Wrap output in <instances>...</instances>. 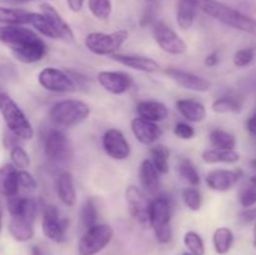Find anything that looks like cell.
Returning <instances> with one entry per match:
<instances>
[{
    "label": "cell",
    "mask_w": 256,
    "mask_h": 255,
    "mask_svg": "<svg viewBox=\"0 0 256 255\" xmlns=\"http://www.w3.org/2000/svg\"><path fill=\"white\" fill-rule=\"evenodd\" d=\"M199 9L212 19L256 36V19L218 0H198Z\"/></svg>",
    "instance_id": "cell-1"
},
{
    "label": "cell",
    "mask_w": 256,
    "mask_h": 255,
    "mask_svg": "<svg viewBox=\"0 0 256 255\" xmlns=\"http://www.w3.org/2000/svg\"><path fill=\"white\" fill-rule=\"evenodd\" d=\"M0 112L12 135L20 140H30L34 138V128L32 122L6 92H0Z\"/></svg>",
    "instance_id": "cell-2"
},
{
    "label": "cell",
    "mask_w": 256,
    "mask_h": 255,
    "mask_svg": "<svg viewBox=\"0 0 256 255\" xmlns=\"http://www.w3.org/2000/svg\"><path fill=\"white\" fill-rule=\"evenodd\" d=\"M90 115L86 102L78 99H66L56 102L49 112L50 122L59 128H72L85 122Z\"/></svg>",
    "instance_id": "cell-3"
},
{
    "label": "cell",
    "mask_w": 256,
    "mask_h": 255,
    "mask_svg": "<svg viewBox=\"0 0 256 255\" xmlns=\"http://www.w3.org/2000/svg\"><path fill=\"white\" fill-rule=\"evenodd\" d=\"M114 238V230L110 225L98 222L88 228L78 244L79 255H96L104 250Z\"/></svg>",
    "instance_id": "cell-4"
},
{
    "label": "cell",
    "mask_w": 256,
    "mask_h": 255,
    "mask_svg": "<svg viewBox=\"0 0 256 255\" xmlns=\"http://www.w3.org/2000/svg\"><path fill=\"white\" fill-rule=\"evenodd\" d=\"M129 32L126 30H116L112 32H90L85 36V46L95 55H112L126 42Z\"/></svg>",
    "instance_id": "cell-5"
},
{
    "label": "cell",
    "mask_w": 256,
    "mask_h": 255,
    "mask_svg": "<svg viewBox=\"0 0 256 255\" xmlns=\"http://www.w3.org/2000/svg\"><path fill=\"white\" fill-rule=\"evenodd\" d=\"M68 219L60 215V212L54 205H46L42 212V230L45 238L55 242H62L66 239Z\"/></svg>",
    "instance_id": "cell-6"
},
{
    "label": "cell",
    "mask_w": 256,
    "mask_h": 255,
    "mask_svg": "<svg viewBox=\"0 0 256 255\" xmlns=\"http://www.w3.org/2000/svg\"><path fill=\"white\" fill-rule=\"evenodd\" d=\"M38 82L45 90L52 92H72L78 89L74 79L56 68H44L38 75Z\"/></svg>",
    "instance_id": "cell-7"
},
{
    "label": "cell",
    "mask_w": 256,
    "mask_h": 255,
    "mask_svg": "<svg viewBox=\"0 0 256 255\" xmlns=\"http://www.w3.org/2000/svg\"><path fill=\"white\" fill-rule=\"evenodd\" d=\"M152 35L160 49L172 55H182L186 52V42L164 22H158L152 28Z\"/></svg>",
    "instance_id": "cell-8"
},
{
    "label": "cell",
    "mask_w": 256,
    "mask_h": 255,
    "mask_svg": "<svg viewBox=\"0 0 256 255\" xmlns=\"http://www.w3.org/2000/svg\"><path fill=\"white\" fill-rule=\"evenodd\" d=\"M45 156L54 162H64L72 156V145L62 132L50 130L44 140Z\"/></svg>",
    "instance_id": "cell-9"
},
{
    "label": "cell",
    "mask_w": 256,
    "mask_h": 255,
    "mask_svg": "<svg viewBox=\"0 0 256 255\" xmlns=\"http://www.w3.org/2000/svg\"><path fill=\"white\" fill-rule=\"evenodd\" d=\"M102 148L108 156L114 160H126L130 156V145L122 130L108 129L102 135Z\"/></svg>",
    "instance_id": "cell-10"
},
{
    "label": "cell",
    "mask_w": 256,
    "mask_h": 255,
    "mask_svg": "<svg viewBox=\"0 0 256 255\" xmlns=\"http://www.w3.org/2000/svg\"><path fill=\"white\" fill-rule=\"evenodd\" d=\"M40 39L36 32L28 29L24 25H4L0 26V42H4L10 49L24 46L29 42Z\"/></svg>",
    "instance_id": "cell-11"
},
{
    "label": "cell",
    "mask_w": 256,
    "mask_h": 255,
    "mask_svg": "<svg viewBox=\"0 0 256 255\" xmlns=\"http://www.w3.org/2000/svg\"><path fill=\"white\" fill-rule=\"evenodd\" d=\"M125 199L129 206L130 214L140 224H149V204L150 202L144 192L135 185H129L125 190Z\"/></svg>",
    "instance_id": "cell-12"
},
{
    "label": "cell",
    "mask_w": 256,
    "mask_h": 255,
    "mask_svg": "<svg viewBox=\"0 0 256 255\" xmlns=\"http://www.w3.org/2000/svg\"><path fill=\"white\" fill-rule=\"evenodd\" d=\"M98 82L110 94L122 95L132 88V79L124 72H109L102 70L98 72Z\"/></svg>",
    "instance_id": "cell-13"
},
{
    "label": "cell",
    "mask_w": 256,
    "mask_h": 255,
    "mask_svg": "<svg viewBox=\"0 0 256 255\" xmlns=\"http://www.w3.org/2000/svg\"><path fill=\"white\" fill-rule=\"evenodd\" d=\"M165 74L170 79L174 80L179 86L188 90H192V92H206L210 89V86H212L210 82H208L206 79H204V78L199 76L196 74H192L190 72H186V70L169 68V69L165 70Z\"/></svg>",
    "instance_id": "cell-14"
},
{
    "label": "cell",
    "mask_w": 256,
    "mask_h": 255,
    "mask_svg": "<svg viewBox=\"0 0 256 255\" xmlns=\"http://www.w3.org/2000/svg\"><path fill=\"white\" fill-rule=\"evenodd\" d=\"M172 216V202L165 195H158L149 204V225L154 228L170 224Z\"/></svg>",
    "instance_id": "cell-15"
},
{
    "label": "cell",
    "mask_w": 256,
    "mask_h": 255,
    "mask_svg": "<svg viewBox=\"0 0 256 255\" xmlns=\"http://www.w3.org/2000/svg\"><path fill=\"white\" fill-rule=\"evenodd\" d=\"M242 176L240 170H212L205 178L208 188L214 192H228L232 189Z\"/></svg>",
    "instance_id": "cell-16"
},
{
    "label": "cell",
    "mask_w": 256,
    "mask_h": 255,
    "mask_svg": "<svg viewBox=\"0 0 256 255\" xmlns=\"http://www.w3.org/2000/svg\"><path fill=\"white\" fill-rule=\"evenodd\" d=\"M132 132L135 139L142 145H152L162 135V130L156 122H148L142 118H135L132 122Z\"/></svg>",
    "instance_id": "cell-17"
},
{
    "label": "cell",
    "mask_w": 256,
    "mask_h": 255,
    "mask_svg": "<svg viewBox=\"0 0 256 255\" xmlns=\"http://www.w3.org/2000/svg\"><path fill=\"white\" fill-rule=\"evenodd\" d=\"M10 50H12L15 59L19 60L22 64H34V62H40L45 56L48 48L44 40L40 38V39L29 42V44L24 45V46L15 48V49Z\"/></svg>",
    "instance_id": "cell-18"
},
{
    "label": "cell",
    "mask_w": 256,
    "mask_h": 255,
    "mask_svg": "<svg viewBox=\"0 0 256 255\" xmlns=\"http://www.w3.org/2000/svg\"><path fill=\"white\" fill-rule=\"evenodd\" d=\"M39 8L40 12H42V15H45V18L49 20L50 24H52V26H54V29L58 32L60 39L65 40V42H72V40H74V32H72L70 25L65 22L64 18L59 14V12H58L50 2H42Z\"/></svg>",
    "instance_id": "cell-19"
},
{
    "label": "cell",
    "mask_w": 256,
    "mask_h": 255,
    "mask_svg": "<svg viewBox=\"0 0 256 255\" xmlns=\"http://www.w3.org/2000/svg\"><path fill=\"white\" fill-rule=\"evenodd\" d=\"M112 59L118 62L124 66L130 69L138 70L142 72H156L160 69V65L154 59L142 55H124V54H112Z\"/></svg>",
    "instance_id": "cell-20"
},
{
    "label": "cell",
    "mask_w": 256,
    "mask_h": 255,
    "mask_svg": "<svg viewBox=\"0 0 256 255\" xmlns=\"http://www.w3.org/2000/svg\"><path fill=\"white\" fill-rule=\"evenodd\" d=\"M138 116L152 122H164L169 116V110L166 105L156 100H144L136 105Z\"/></svg>",
    "instance_id": "cell-21"
},
{
    "label": "cell",
    "mask_w": 256,
    "mask_h": 255,
    "mask_svg": "<svg viewBox=\"0 0 256 255\" xmlns=\"http://www.w3.org/2000/svg\"><path fill=\"white\" fill-rule=\"evenodd\" d=\"M56 192L60 202L65 206H74L76 202V190H75L74 178L72 174L68 170L60 172L56 179Z\"/></svg>",
    "instance_id": "cell-22"
},
{
    "label": "cell",
    "mask_w": 256,
    "mask_h": 255,
    "mask_svg": "<svg viewBox=\"0 0 256 255\" xmlns=\"http://www.w3.org/2000/svg\"><path fill=\"white\" fill-rule=\"evenodd\" d=\"M18 169L12 164H4L0 166V195L12 198L18 194Z\"/></svg>",
    "instance_id": "cell-23"
},
{
    "label": "cell",
    "mask_w": 256,
    "mask_h": 255,
    "mask_svg": "<svg viewBox=\"0 0 256 255\" xmlns=\"http://www.w3.org/2000/svg\"><path fill=\"white\" fill-rule=\"evenodd\" d=\"M180 114L190 122H200L206 118V108L202 102L194 99H180L176 102Z\"/></svg>",
    "instance_id": "cell-24"
},
{
    "label": "cell",
    "mask_w": 256,
    "mask_h": 255,
    "mask_svg": "<svg viewBox=\"0 0 256 255\" xmlns=\"http://www.w3.org/2000/svg\"><path fill=\"white\" fill-rule=\"evenodd\" d=\"M199 10L198 0H178L176 6V22L182 30L190 29L192 26Z\"/></svg>",
    "instance_id": "cell-25"
},
{
    "label": "cell",
    "mask_w": 256,
    "mask_h": 255,
    "mask_svg": "<svg viewBox=\"0 0 256 255\" xmlns=\"http://www.w3.org/2000/svg\"><path fill=\"white\" fill-rule=\"evenodd\" d=\"M9 232L16 242H26L34 238V222L22 216H12L9 222Z\"/></svg>",
    "instance_id": "cell-26"
},
{
    "label": "cell",
    "mask_w": 256,
    "mask_h": 255,
    "mask_svg": "<svg viewBox=\"0 0 256 255\" xmlns=\"http://www.w3.org/2000/svg\"><path fill=\"white\" fill-rule=\"evenodd\" d=\"M35 12L24 9L0 6V22L6 25H30Z\"/></svg>",
    "instance_id": "cell-27"
},
{
    "label": "cell",
    "mask_w": 256,
    "mask_h": 255,
    "mask_svg": "<svg viewBox=\"0 0 256 255\" xmlns=\"http://www.w3.org/2000/svg\"><path fill=\"white\" fill-rule=\"evenodd\" d=\"M139 176L142 188L148 192H154L159 186V172L155 169L150 159H145L142 162L139 169Z\"/></svg>",
    "instance_id": "cell-28"
},
{
    "label": "cell",
    "mask_w": 256,
    "mask_h": 255,
    "mask_svg": "<svg viewBox=\"0 0 256 255\" xmlns=\"http://www.w3.org/2000/svg\"><path fill=\"white\" fill-rule=\"evenodd\" d=\"M202 160L206 164H235L240 160V154L235 150H222V149H208L202 152Z\"/></svg>",
    "instance_id": "cell-29"
},
{
    "label": "cell",
    "mask_w": 256,
    "mask_h": 255,
    "mask_svg": "<svg viewBox=\"0 0 256 255\" xmlns=\"http://www.w3.org/2000/svg\"><path fill=\"white\" fill-rule=\"evenodd\" d=\"M212 244H214V249L218 254H228L229 250L232 249V244H234V234L226 226L218 228L212 235Z\"/></svg>",
    "instance_id": "cell-30"
},
{
    "label": "cell",
    "mask_w": 256,
    "mask_h": 255,
    "mask_svg": "<svg viewBox=\"0 0 256 255\" xmlns=\"http://www.w3.org/2000/svg\"><path fill=\"white\" fill-rule=\"evenodd\" d=\"M210 144L214 149L222 150H235L236 148V139L232 132L222 129H214L209 134Z\"/></svg>",
    "instance_id": "cell-31"
},
{
    "label": "cell",
    "mask_w": 256,
    "mask_h": 255,
    "mask_svg": "<svg viewBox=\"0 0 256 255\" xmlns=\"http://www.w3.org/2000/svg\"><path fill=\"white\" fill-rule=\"evenodd\" d=\"M152 154V162L158 170V172L162 175L166 174L169 172V158H170V150L168 149L165 145L158 144L154 145L150 150Z\"/></svg>",
    "instance_id": "cell-32"
},
{
    "label": "cell",
    "mask_w": 256,
    "mask_h": 255,
    "mask_svg": "<svg viewBox=\"0 0 256 255\" xmlns=\"http://www.w3.org/2000/svg\"><path fill=\"white\" fill-rule=\"evenodd\" d=\"M212 110L218 114H238L242 110V102L235 96H222L212 102Z\"/></svg>",
    "instance_id": "cell-33"
},
{
    "label": "cell",
    "mask_w": 256,
    "mask_h": 255,
    "mask_svg": "<svg viewBox=\"0 0 256 255\" xmlns=\"http://www.w3.org/2000/svg\"><path fill=\"white\" fill-rule=\"evenodd\" d=\"M179 175L186 184L190 186H199L200 184V175L198 172L196 166L192 164V160L182 159L179 162Z\"/></svg>",
    "instance_id": "cell-34"
},
{
    "label": "cell",
    "mask_w": 256,
    "mask_h": 255,
    "mask_svg": "<svg viewBox=\"0 0 256 255\" xmlns=\"http://www.w3.org/2000/svg\"><path fill=\"white\" fill-rule=\"evenodd\" d=\"M32 26H34L38 32H40L44 36L50 38V39H60L59 34H58L56 30L54 29L52 24H50L49 20L45 18V15H42V12H35L34 18H32Z\"/></svg>",
    "instance_id": "cell-35"
},
{
    "label": "cell",
    "mask_w": 256,
    "mask_h": 255,
    "mask_svg": "<svg viewBox=\"0 0 256 255\" xmlns=\"http://www.w3.org/2000/svg\"><path fill=\"white\" fill-rule=\"evenodd\" d=\"M90 12L99 20H108L112 15V0H88Z\"/></svg>",
    "instance_id": "cell-36"
},
{
    "label": "cell",
    "mask_w": 256,
    "mask_h": 255,
    "mask_svg": "<svg viewBox=\"0 0 256 255\" xmlns=\"http://www.w3.org/2000/svg\"><path fill=\"white\" fill-rule=\"evenodd\" d=\"M98 216H99V212H98V208H96V202H95V200L92 199V198L85 200L82 208V220L84 226L88 229V228L98 224V219H99Z\"/></svg>",
    "instance_id": "cell-37"
},
{
    "label": "cell",
    "mask_w": 256,
    "mask_h": 255,
    "mask_svg": "<svg viewBox=\"0 0 256 255\" xmlns=\"http://www.w3.org/2000/svg\"><path fill=\"white\" fill-rule=\"evenodd\" d=\"M184 245L192 255H204L205 244L202 238L196 232H188L184 235Z\"/></svg>",
    "instance_id": "cell-38"
},
{
    "label": "cell",
    "mask_w": 256,
    "mask_h": 255,
    "mask_svg": "<svg viewBox=\"0 0 256 255\" xmlns=\"http://www.w3.org/2000/svg\"><path fill=\"white\" fill-rule=\"evenodd\" d=\"M182 200H184L188 209L192 210V212H198L202 208V196L200 190L196 189V186L185 188L182 190Z\"/></svg>",
    "instance_id": "cell-39"
},
{
    "label": "cell",
    "mask_w": 256,
    "mask_h": 255,
    "mask_svg": "<svg viewBox=\"0 0 256 255\" xmlns=\"http://www.w3.org/2000/svg\"><path fill=\"white\" fill-rule=\"evenodd\" d=\"M10 158H12V165L18 170H25L30 165V158L26 150L20 145H15L10 149Z\"/></svg>",
    "instance_id": "cell-40"
},
{
    "label": "cell",
    "mask_w": 256,
    "mask_h": 255,
    "mask_svg": "<svg viewBox=\"0 0 256 255\" xmlns=\"http://www.w3.org/2000/svg\"><path fill=\"white\" fill-rule=\"evenodd\" d=\"M255 58V50L252 48L238 50L234 54V65L238 68H245L252 62Z\"/></svg>",
    "instance_id": "cell-41"
},
{
    "label": "cell",
    "mask_w": 256,
    "mask_h": 255,
    "mask_svg": "<svg viewBox=\"0 0 256 255\" xmlns=\"http://www.w3.org/2000/svg\"><path fill=\"white\" fill-rule=\"evenodd\" d=\"M239 202L240 205H242V208H245V209L254 206L256 204V185L252 184V186L245 188V189L240 192Z\"/></svg>",
    "instance_id": "cell-42"
},
{
    "label": "cell",
    "mask_w": 256,
    "mask_h": 255,
    "mask_svg": "<svg viewBox=\"0 0 256 255\" xmlns=\"http://www.w3.org/2000/svg\"><path fill=\"white\" fill-rule=\"evenodd\" d=\"M18 182H19V188L26 190H35L38 186L35 178L26 170H18Z\"/></svg>",
    "instance_id": "cell-43"
},
{
    "label": "cell",
    "mask_w": 256,
    "mask_h": 255,
    "mask_svg": "<svg viewBox=\"0 0 256 255\" xmlns=\"http://www.w3.org/2000/svg\"><path fill=\"white\" fill-rule=\"evenodd\" d=\"M174 134L182 140H190L195 136V129L188 122H178L174 128Z\"/></svg>",
    "instance_id": "cell-44"
},
{
    "label": "cell",
    "mask_w": 256,
    "mask_h": 255,
    "mask_svg": "<svg viewBox=\"0 0 256 255\" xmlns=\"http://www.w3.org/2000/svg\"><path fill=\"white\" fill-rule=\"evenodd\" d=\"M154 234L160 244H169L172 239V229L170 224L162 225V226L154 228Z\"/></svg>",
    "instance_id": "cell-45"
},
{
    "label": "cell",
    "mask_w": 256,
    "mask_h": 255,
    "mask_svg": "<svg viewBox=\"0 0 256 255\" xmlns=\"http://www.w3.org/2000/svg\"><path fill=\"white\" fill-rule=\"evenodd\" d=\"M240 218L245 222H256V208H248L244 212H240Z\"/></svg>",
    "instance_id": "cell-46"
},
{
    "label": "cell",
    "mask_w": 256,
    "mask_h": 255,
    "mask_svg": "<svg viewBox=\"0 0 256 255\" xmlns=\"http://www.w3.org/2000/svg\"><path fill=\"white\" fill-rule=\"evenodd\" d=\"M246 129L252 136H256V110L248 118V122H246Z\"/></svg>",
    "instance_id": "cell-47"
},
{
    "label": "cell",
    "mask_w": 256,
    "mask_h": 255,
    "mask_svg": "<svg viewBox=\"0 0 256 255\" xmlns=\"http://www.w3.org/2000/svg\"><path fill=\"white\" fill-rule=\"evenodd\" d=\"M66 2L72 12H79L82 9V6H84L85 0H66Z\"/></svg>",
    "instance_id": "cell-48"
},
{
    "label": "cell",
    "mask_w": 256,
    "mask_h": 255,
    "mask_svg": "<svg viewBox=\"0 0 256 255\" xmlns=\"http://www.w3.org/2000/svg\"><path fill=\"white\" fill-rule=\"evenodd\" d=\"M218 62H219V55H218L216 52H210V54L206 55V58H205V65H206V66L214 68L215 65H218Z\"/></svg>",
    "instance_id": "cell-49"
},
{
    "label": "cell",
    "mask_w": 256,
    "mask_h": 255,
    "mask_svg": "<svg viewBox=\"0 0 256 255\" xmlns=\"http://www.w3.org/2000/svg\"><path fill=\"white\" fill-rule=\"evenodd\" d=\"M32 255H45V254L39 246H32Z\"/></svg>",
    "instance_id": "cell-50"
},
{
    "label": "cell",
    "mask_w": 256,
    "mask_h": 255,
    "mask_svg": "<svg viewBox=\"0 0 256 255\" xmlns=\"http://www.w3.org/2000/svg\"><path fill=\"white\" fill-rule=\"evenodd\" d=\"M252 245H254V248H256V222L254 225V242H252Z\"/></svg>",
    "instance_id": "cell-51"
},
{
    "label": "cell",
    "mask_w": 256,
    "mask_h": 255,
    "mask_svg": "<svg viewBox=\"0 0 256 255\" xmlns=\"http://www.w3.org/2000/svg\"><path fill=\"white\" fill-rule=\"evenodd\" d=\"M2 210L0 208V232H2Z\"/></svg>",
    "instance_id": "cell-52"
},
{
    "label": "cell",
    "mask_w": 256,
    "mask_h": 255,
    "mask_svg": "<svg viewBox=\"0 0 256 255\" xmlns=\"http://www.w3.org/2000/svg\"><path fill=\"white\" fill-rule=\"evenodd\" d=\"M250 165H252V169H255V170H256V159L252 160V162H250Z\"/></svg>",
    "instance_id": "cell-53"
},
{
    "label": "cell",
    "mask_w": 256,
    "mask_h": 255,
    "mask_svg": "<svg viewBox=\"0 0 256 255\" xmlns=\"http://www.w3.org/2000/svg\"><path fill=\"white\" fill-rule=\"evenodd\" d=\"M9 2H32V0H9Z\"/></svg>",
    "instance_id": "cell-54"
},
{
    "label": "cell",
    "mask_w": 256,
    "mask_h": 255,
    "mask_svg": "<svg viewBox=\"0 0 256 255\" xmlns=\"http://www.w3.org/2000/svg\"><path fill=\"white\" fill-rule=\"evenodd\" d=\"M250 182H252V185H256V175H254V176H252V179H250Z\"/></svg>",
    "instance_id": "cell-55"
},
{
    "label": "cell",
    "mask_w": 256,
    "mask_h": 255,
    "mask_svg": "<svg viewBox=\"0 0 256 255\" xmlns=\"http://www.w3.org/2000/svg\"><path fill=\"white\" fill-rule=\"evenodd\" d=\"M182 255H192V254H190V252H184V254H182Z\"/></svg>",
    "instance_id": "cell-56"
},
{
    "label": "cell",
    "mask_w": 256,
    "mask_h": 255,
    "mask_svg": "<svg viewBox=\"0 0 256 255\" xmlns=\"http://www.w3.org/2000/svg\"><path fill=\"white\" fill-rule=\"evenodd\" d=\"M146 2H156V0H146Z\"/></svg>",
    "instance_id": "cell-57"
}]
</instances>
